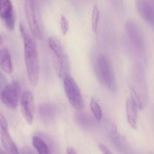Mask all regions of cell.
<instances>
[{"label": "cell", "instance_id": "obj_1", "mask_svg": "<svg viewBox=\"0 0 154 154\" xmlns=\"http://www.w3.org/2000/svg\"><path fill=\"white\" fill-rule=\"evenodd\" d=\"M20 32L24 42V61L29 81L32 87L38 85L39 80V60L37 45L33 36L28 32L22 23L20 24Z\"/></svg>", "mask_w": 154, "mask_h": 154}, {"label": "cell", "instance_id": "obj_2", "mask_svg": "<svg viewBox=\"0 0 154 154\" xmlns=\"http://www.w3.org/2000/svg\"><path fill=\"white\" fill-rule=\"evenodd\" d=\"M131 96L139 110H142L148 100V91L144 72L140 64H137L132 72L131 82L129 86Z\"/></svg>", "mask_w": 154, "mask_h": 154}, {"label": "cell", "instance_id": "obj_3", "mask_svg": "<svg viewBox=\"0 0 154 154\" xmlns=\"http://www.w3.org/2000/svg\"><path fill=\"white\" fill-rule=\"evenodd\" d=\"M50 50L54 54L53 65L57 75L63 80L67 75H70V64L67 55L60 41L55 37H50L48 40Z\"/></svg>", "mask_w": 154, "mask_h": 154}, {"label": "cell", "instance_id": "obj_4", "mask_svg": "<svg viewBox=\"0 0 154 154\" xmlns=\"http://www.w3.org/2000/svg\"><path fill=\"white\" fill-rule=\"evenodd\" d=\"M96 74L100 82L107 89L114 92L116 80L110 58L105 54H100L96 61Z\"/></svg>", "mask_w": 154, "mask_h": 154}, {"label": "cell", "instance_id": "obj_5", "mask_svg": "<svg viewBox=\"0 0 154 154\" xmlns=\"http://www.w3.org/2000/svg\"><path fill=\"white\" fill-rule=\"evenodd\" d=\"M63 88L69 104L78 111H82L85 108V102L78 84L70 75L63 79Z\"/></svg>", "mask_w": 154, "mask_h": 154}, {"label": "cell", "instance_id": "obj_6", "mask_svg": "<svg viewBox=\"0 0 154 154\" xmlns=\"http://www.w3.org/2000/svg\"><path fill=\"white\" fill-rule=\"evenodd\" d=\"M21 87L18 81H13L2 89L0 100L2 103L11 110H15L21 99Z\"/></svg>", "mask_w": 154, "mask_h": 154}, {"label": "cell", "instance_id": "obj_7", "mask_svg": "<svg viewBox=\"0 0 154 154\" xmlns=\"http://www.w3.org/2000/svg\"><path fill=\"white\" fill-rule=\"evenodd\" d=\"M25 15L28 23L30 32L34 38L38 40L42 38V32L39 23V13L36 0H26L25 1Z\"/></svg>", "mask_w": 154, "mask_h": 154}, {"label": "cell", "instance_id": "obj_8", "mask_svg": "<svg viewBox=\"0 0 154 154\" xmlns=\"http://www.w3.org/2000/svg\"><path fill=\"white\" fill-rule=\"evenodd\" d=\"M21 114L29 125H32L34 119L35 102L32 93L25 90L22 93L20 99Z\"/></svg>", "mask_w": 154, "mask_h": 154}, {"label": "cell", "instance_id": "obj_9", "mask_svg": "<svg viewBox=\"0 0 154 154\" xmlns=\"http://www.w3.org/2000/svg\"><path fill=\"white\" fill-rule=\"evenodd\" d=\"M0 19L9 30L14 29L15 16L11 0H0Z\"/></svg>", "mask_w": 154, "mask_h": 154}, {"label": "cell", "instance_id": "obj_10", "mask_svg": "<svg viewBox=\"0 0 154 154\" xmlns=\"http://www.w3.org/2000/svg\"><path fill=\"white\" fill-rule=\"evenodd\" d=\"M127 33L130 41L137 50L142 51L144 48V40L140 27L133 20H128L125 24Z\"/></svg>", "mask_w": 154, "mask_h": 154}, {"label": "cell", "instance_id": "obj_11", "mask_svg": "<svg viewBox=\"0 0 154 154\" xmlns=\"http://www.w3.org/2000/svg\"><path fill=\"white\" fill-rule=\"evenodd\" d=\"M136 9L140 17L146 23L154 27V3L148 0H137Z\"/></svg>", "mask_w": 154, "mask_h": 154}, {"label": "cell", "instance_id": "obj_12", "mask_svg": "<svg viewBox=\"0 0 154 154\" xmlns=\"http://www.w3.org/2000/svg\"><path fill=\"white\" fill-rule=\"evenodd\" d=\"M126 108L127 121L129 126L134 129H137V121H138V110L137 105L131 97L128 98L125 103Z\"/></svg>", "mask_w": 154, "mask_h": 154}, {"label": "cell", "instance_id": "obj_13", "mask_svg": "<svg viewBox=\"0 0 154 154\" xmlns=\"http://www.w3.org/2000/svg\"><path fill=\"white\" fill-rule=\"evenodd\" d=\"M0 67L6 74L12 73L13 65L9 51L6 48H0Z\"/></svg>", "mask_w": 154, "mask_h": 154}, {"label": "cell", "instance_id": "obj_14", "mask_svg": "<svg viewBox=\"0 0 154 154\" xmlns=\"http://www.w3.org/2000/svg\"><path fill=\"white\" fill-rule=\"evenodd\" d=\"M0 139H1L2 144L5 150L6 153H18L19 151L18 150L16 144L14 142L13 139L11 137L10 134L8 132H5L2 135H0Z\"/></svg>", "mask_w": 154, "mask_h": 154}, {"label": "cell", "instance_id": "obj_15", "mask_svg": "<svg viewBox=\"0 0 154 154\" xmlns=\"http://www.w3.org/2000/svg\"><path fill=\"white\" fill-rule=\"evenodd\" d=\"M32 142H33V147L36 150V151L40 154H48L50 153L49 147L48 144L45 143V141L42 138L39 136L34 135L32 138Z\"/></svg>", "mask_w": 154, "mask_h": 154}, {"label": "cell", "instance_id": "obj_16", "mask_svg": "<svg viewBox=\"0 0 154 154\" xmlns=\"http://www.w3.org/2000/svg\"><path fill=\"white\" fill-rule=\"evenodd\" d=\"M110 138H112V141L114 143L115 145L117 147L121 149H124L125 145V139L121 136L117 131V127L114 123H113L111 126V132H110Z\"/></svg>", "mask_w": 154, "mask_h": 154}, {"label": "cell", "instance_id": "obj_17", "mask_svg": "<svg viewBox=\"0 0 154 154\" xmlns=\"http://www.w3.org/2000/svg\"><path fill=\"white\" fill-rule=\"evenodd\" d=\"M90 108L92 114H93L94 117L98 121H101L102 120L103 117V112L101 110V106L98 103L95 98L91 97L90 101Z\"/></svg>", "mask_w": 154, "mask_h": 154}, {"label": "cell", "instance_id": "obj_18", "mask_svg": "<svg viewBox=\"0 0 154 154\" xmlns=\"http://www.w3.org/2000/svg\"><path fill=\"white\" fill-rule=\"evenodd\" d=\"M99 16L100 10L99 8H98V6L97 5H95L93 7V9H92L91 13V28L95 33H96L97 31H98Z\"/></svg>", "mask_w": 154, "mask_h": 154}, {"label": "cell", "instance_id": "obj_19", "mask_svg": "<svg viewBox=\"0 0 154 154\" xmlns=\"http://www.w3.org/2000/svg\"><path fill=\"white\" fill-rule=\"evenodd\" d=\"M39 114L44 118H51L54 115V108L48 104H43L39 106Z\"/></svg>", "mask_w": 154, "mask_h": 154}, {"label": "cell", "instance_id": "obj_20", "mask_svg": "<svg viewBox=\"0 0 154 154\" xmlns=\"http://www.w3.org/2000/svg\"><path fill=\"white\" fill-rule=\"evenodd\" d=\"M60 26L62 34H63V35H66L69 29V23L67 18L65 16H63V15H62V16L60 17Z\"/></svg>", "mask_w": 154, "mask_h": 154}, {"label": "cell", "instance_id": "obj_21", "mask_svg": "<svg viewBox=\"0 0 154 154\" xmlns=\"http://www.w3.org/2000/svg\"><path fill=\"white\" fill-rule=\"evenodd\" d=\"M7 132H8V122L4 115L0 112V135Z\"/></svg>", "mask_w": 154, "mask_h": 154}, {"label": "cell", "instance_id": "obj_22", "mask_svg": "<svg viewBox=\"0 0 154 154\" xmlns=\"http://www.w3.org/2000/svg\"><path fill=\"white\" fill-rule=\"evenodd\" d=\"M98 148H99V150H101V153H104V154H107V153H112V152L110 151V150H109L108 148H107V147H106L104 144H98Z\"/></svg>", "mask_w": 154, "mask_h": 154}, {"label": "cell", "instance_id": "obj_23", "mask_svg": "<svg viewBox=\"0 0 154 154\" xmlns=\"http://www.w3.org/2000/svg\"><path fill=\"white\" fill-rule=\"evenodd\" d=\"M4 83H5V78L3 77V75L0 73V93H1V90L3 87H5L4 86Z\"/></svg>", "mask_w": 154, "mask_h": 154}, {"label": "cell", "instance_id": "obj_24", "mask_svg": "<svg viewBox=\"0 0 154 154\" xmlns=\"http://www.w3.org/2000/svg\"><path fill=\"white\" fill-rule=\"evenodd\" d=\"M22 153H34V152L32 150H30V147H25L22 149Z\"/></svg>", "mask_w": 154, "mask_h": 154}, {"label": "cell", "instance_id": "obj_25", "mask_svg": "<svg viewBox=\"0 0 154 154\" xmlns=\"http://www.w3.org/2000/svg\"><path fill=\"white\" fill-rule=\"evenodd\" d=\"M66 153H67V154H76L77 152L75 151V150H74V148L69 147L67 149H66Z\"/></svg>", "mask_w": 154, "mask_h": 154}, {"label": "cell", "instance_id": "obj_26", "mask_svg": "<svg viewBox=\"0 0 154 154\" xmlns=\"http://www.w3.org/2000/svg\"><path fill=\"white\" fill-rule=\"evenodd\" d=\"M6 153L5 150H2V149L1 147H0V153Z\"/></svg>", "mask_w": 154, "mask_h": 154}, {"label": "cell", "instance_id": "obj_27", "mask_svg": "<svg viewBox=\"0 0 154 154\" xmlns=\"http://www.w3.org/2000/svg\"><path fill=\"white\" fill-rule=\"evenodd\" d=\"M3 43V40H2V36L0 35V45H2Z\"/></svg>", "mask_w": 154, "mask_h": 154}]
</instances>
